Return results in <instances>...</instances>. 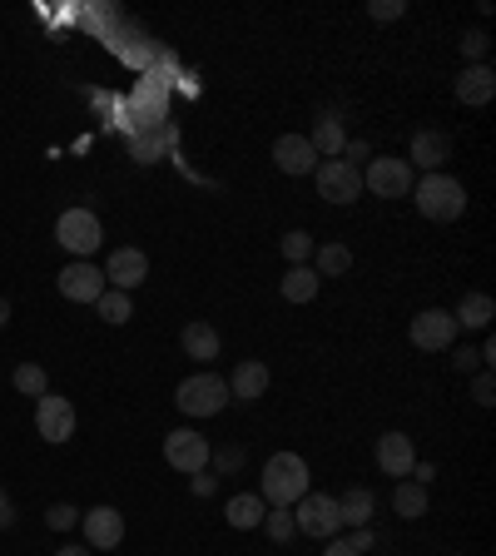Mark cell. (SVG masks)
<instances>
[{"label": "cell", "instance_id": "1", "mask_svg": "<svg viewBox=\"0 0 496 556\" xmlns=\"http://www.w3.org/2000/svg\"><path fill=\"white\" fill-rule=\"evenodd\" d=\"M412 199H417L422 219H432V224H457L467 214V189L452 174H422L412 184Z\"/></svg>", "mask_w": 496, "mask_h": 556}, {"label": "cell", "instance_id": "2", "mask_svg": "<svg viewBox=\"0 0 496 556\" xmlns=\"http://www.w3.org/2000/svg\"><path fill=\"white\" fill-rule=\"evenodd\" d=\"M263 507H293L298 497H308V462L298 452H273L263 462Z\"/></svg>", "mask_w": 496, "mask_h": 556}, {"label": "cell", "instance_id": "3", "mask_svg": "<svg viewBox=\"0 0 496 556\" xmlns=\"http://www.w3.org/2000/svg\"><path fill=\"white\" fill-rule=\"evenodd\" d=\"M293 522H298L303 537H313V542H333V537L343 532L338 497H328V492H308V497H298V502H293Z\"/></svg>", "mask_w": 496, "mask_h": 556}, {"label": "cell", "instance_id": "4", "mask_svg": "<svg viewBox=\"0 0 496 556\" xmlns=\"http://www.w3.org/2000/svg\"><path fill=\"white\" fill-rule=\"evenodd\" d=\"M174 403H179V413L189 417H214L229 408V383L219 373H194V378H184L174 388Z\"/></svg>", "mask_w": 496, "mask_h": 556}, {"label": "cell", "instance_id": "5", "mask_svg": "<svg viewBox=\"0 0 496 556\" xmlns=\"http://www.w3.org/2000/svg\"><path fill=\"white\" fill-rule=\"evenodd\" d=\"M55 244H60L65 254H75V259H90V254L105 244V229H100V219H95L90 209H65L60 224H55Z\"/></svg>", "mask_w": 496, "mask_h": 556}, {"label": "cell", "instance_id": "6", "mask_svg": "<svg viewBox=\"0 0 496 556\" xmlns=\"http://www.w3.org/2000/svg\"><path fill=\"white\" fill-rule=\"evenodd\" d=\"M412 184H417L412 164H407V159H392V154H377V159H368V169H363V189H372L377 199H407Z\"/></svg>", "mask_w": 496, "mask_h": 556}, {"label": "cell", "instance_id": "7", "mask_svg": "<svg viewBox=\"0 0 496 556\" xmlns=\"http://www.w3.org/2000/svg\"><path fill=\"white\" fill-rule=\"evenodd\" d=\"M313 184H318V199H328V204H353V199L363 194V169H353V164H343V159H318Z\"/></svg>", "mask_w": 496, "mask_h": 556}, {"label": "cell", "instance_id": "8", "mask_svg": "<svg viewBox=\"0 0 496 556\" xmlns=\"http://www.w3.org/2000/svg\"><path fill=\"white\" fill-rule=\"evenodd\" d=\"M209 437L204 432H194V427H174L169 437H164V462L174 467V472H184V477H194V472H204L209 467Z\"/></svg>", "mask_w": 496, "mask_h": 556}, {"label": "cell", "instance_id": "9", "mask_svg": "<svg viewBox=\"0 0 496 556\" xmlns=\"http://www.w3.org/2000/svg\"><path fill=\"white\" fill-rule=\"evenodd\" d=\"M407 333H412V348H422V353H447V348L457 343V318H452L447 308H422Z\"/></svg>", "mask_w": 496, "mask_h": 556}, {"label": "cell", "instance_id": "10", "mask_svg": "<svg viewBox=\"0 0 496 556\" xmlns=\"http://www.w3.org/2000/svg\"><path fill=\"white\" fill-rule=\"evenodd\" d=\"M75 427H80V417L70 408V398H60V393L35 398V432H40L45 442H70Z\"/></svg>", "mask_w": 496, "mask_h": 556}, {"label": "cell", "instance_id": "11", "mask_svg": "<svg viewBox=\"0 0 496 556\" xmlns=\"http://www.w3.org/2000/svg\"><path fill=\"white\" fill-rule=\"evenodd\" d=\"M55 288H60L70 303H95L110 283H105V269H95L90 259H75V264H65V269H60Z\"/></svg>", "mask_w": 496, "mask_h": 556}, {"label": "cell", "instance_id": "12", "mask_svg": "<svg viewBox=\"0 0 496 556\" xmlns=\"http://www.w3.org/2000/svg\"><path fill=\"white\" fill-rule=\"evenodd\" d=\"M80 527H85V547H90V552H115L124 542V517L115 507L80 512Z\"/></svg>", "mask_w": 496, "mask_h": 556}, {"label": "cell", "instance_id": "13", "mask_svg": "<svg viewBox=\"0 0 496 556\" xmlns=\"http://www.w3.org/2000/svg\"><path fill=\"white\" fill-rule=\"evenodd\" d=\"M144 278H149V254H144V249L124 244V249L110 254V264H105V283H110V288L129 293V288H139Z\"/></svg>", "mask_w": 496, "mask_h": 556}, {"label": "cell", "instance_id": "14", "mask_svg": "<svg viewBox=\"0 0 496 556\" xmlns=\"http://www.w3.org/2000/svg\"><path fill=\"white\" fill-rule=\"evenodd\" d=\"M412 462H417V447H412L407 432H382V437H377V467H382L387 477H407Z\"/></svg>", "mask_w": 496, "mask_h": 556}, {"label": "cell", "instance_id": "15", "mask_svg": "<svg viewBox=\"0 0 496 556\" xmlns=\"http://www.w3.org/2000/svg\"><path fill=\"white\" fill-rule=\"evenodd\" d=\"M273 164H278L283 174H313V169H318V154H313L308 135H278L273 139Z\"/></svg>", "mask_w": 496, "mask_h": 556}, {"label": "cell", "instance_id": "16", "mask_svg": "<svg viewBox=\"0 0 496 556\" xmlns=\"http://www.w3.org/2000/svg\"><path fill=\"white\" fill-rule=\"evenodd\" d=\"M229 398H239V403H258L263 393H268V363L263 358H244L229 378Z\"/></svg>", "mask_w": 496, "mask_h": 556}, {"label": "cell", "instance_id": "17", "mask_svg": "<svg viewBox=\"0 0 496 556\" xmlns=\"http://www.w3.org/2000/svg\"><path fill=\"white\" fill-rule=\"evenodd\" d=\"M452 159V139L442 135V130H417L412 135V154H407V164H422L427 174H442V164Z\"/></svg>", "mask_w": 496, "mask_h": 556}, {"label": "cell", "instance_id": "18", "mask_svg": "<svg viewBox=\"0 0 496 556\" xmlns=\"http://www.w3.org/2000/svg\"><path fill=\"white\" fill-rule=\"evenodd\" d=\"M457 100L462 105H492L496 100V70L492 65H467L462 75H457Z\"/></svg>", "mask_w": 496, "mask_h": 556}, {"label": "cell", "instance_id": "19", "mask_svg": "<svg viewBox=\"0 0 496 556\" xmlns=\"http://www.w3.org/2000/svg\"><path fill=\"white\" fill-rule=\"evenodd\" d=\"M308 144H313V154H318V159H338V154H343V144H348L343 115L323 110V115L313 120V135H308Z\"/></svg>", "mask_w": 496, "mask_h": 556}, {"label": "cell", "instance_id": "20", "mask_svg": "<svg viewBox=\"0 0 496 556\" xmlns=\"http://www.w3.org/2000/svg\"><path fill=\"white\" fill-rule=\"evenodd\" d=\"M179 343H184V353H189L194 363H214V358H219V348H224V343H219V328H214V323H204V318H199V323H189V328L179 333Z\"/></svg>", "mask_w": 496, "mask_h": 556}, {"label": "cell", "instance_id": "21", "mask_svg": "<svg viewBox=\"0 0 496 556\" xmlns=\"http://www.w3.org/2000/svg\"><path fill=\"white\" fill-rule=\"evenodd\" d=\"M263 497L258 492H239V497H229V507H224V517H229V527L234 532H253V527H263Z\"/></svg>", "mask_w": 496, "mask_h": 556}, {"label": "cell", "instance_id": "22", "mask_svg": "<svg viewBox=\"0 0 496 556\" xmlns=\"http://www.w3.org/2000/svg\"><path fill=\"white\" fill-rule=\"evenodd\" d=\"M318 288H323V278L313 274L308 264H293V269L283 274V283H278V293H283L288 303H313V298H318Z\"/></svg>", "mask_w": 496, "mask_h": 556}, {"label": "cell", "instance_id": "23", "mask_svg": "<svg viewBox=\"0 0 496 556\" xmlns=\"http://www.w3.org/2000/svg\"><path fill=\"white\" fill-rule=\"evenodd\" d=\"M457 328H492L496 318V303L492 293H462V303H457Z\"/></svg>", "mask_w": 496, "mask_h": 556}, {"label": "cell", "instance_id": "24", "mask_svg": "<svg viewBox=\"0 0 496 556\" xmlns=\"http://www.w3.org/2000/svg\"><path fill=\"white\" fill-rule=\"evenodd\" d=\"M338 512H343V527H368L372 512H377V497L368 487H348V497H338Z\"/></svg>", "mask_w": 496, "mask_h": 556}, {"label": "cell", "instance_id": "25", "mask_svg": "<svg viewBox=\"0 0 496 556\" xmlns=\"http://www.w3.org/2000/svg\"><path fill=\"white\" fill-rule=\"evenodd\" d=\"M353 269V249L348 244H318L313 249V274L318 278H338Z\"/></svg>", "mask_w": 496, "mask_h": 556}, {"label": "cell", "instance_id": "26", "mask_svg": "<svg viewBox=\"0 0 496 556\" xmlns=\"http://www.w3.org/2000/svg\"><path fill=\"white\" fill-rule=\"evenodd\" d=\"M392 512H397V517H407V522H412V517H427V487H422V482H412V477H402V482H397V492H392Z\"/></svg>", "mask_w": 496, "mask_h": 556}, {"label": "cell", "instance_id": "27", "mask_svg": "<svg viewBox=\"0 0 496 556\" xmlns=\"http://www.w3.org/2000/svg\"><path fill=\"white\" fill-rule=\"evenodd\" d=\"M95 313H100L105 323H115V328H120V323L134 318V303H129V293H120V288H105V293L95 298Z\"/></svg>", "mask_w": 496, "mask_h": 556}, {"label": "cell", "instance_id": "28", "mask_svg": "<svg viewBox=\"0 0 496 556\" xmlns=\"http://www.w3.org/2000/svg\"><path fill=\"white\" fill-rule=\"evenodd\" d=\"M10 383H15V393H25V398H45V393H50V378H45L40 363H20Z\"/></svg>", "mask_w": 496, "mask_h": 556}, {"label": "cell", "instance_id": "29", "mask_svg": "<svg viewBox=\"0 0 496 556\" xmlns=\"http://www.w3.org/2000/svg\"><path fill=\"white\" fill-rule=\"evenodd\" d=\"M263 527H268V542H293L298 537V522H293V507H268L263 512Z\"/></svg>", "mask_w": 496, "mask_h": 556}, {"label": "cell", "instance_id": "30", "mask_svg": "<svg viewBox=\"0 0 496 556\" xmlns=\"http://www.w3.org/2000/svg\"><path fill=\"white\" fill-rule=\"evenodd\" d=\"M278 249H283V259H288V264H308L318 244L308 239V229H288V234L278 239Z\"/></svg>", "mask_w": 496, "mask_h": 556}, {"label": "cell", "instance_id": "31", "mask_svg": "<svg viewBox=\"0 0 496 556\" xmlns=\"http://www.w3.org/2000/svg\"><path fill=\"white\" fill-rule=\"evenodd\" d=\"M45 527H50V532H70V527H80V507H70V502H55V507L45 512Z\"/></svg>", "mask_w": 496, "mask_h": 556}, {"label": "cell", "instance_id": "32", "mask_svg": "<svg viewBox=\"0 0 496 556\" xmlns=\"http://www.w3.org/2000/svg\"><path fill=\"white\" fill-rule=\"evenodd\" d=\"M487 50H492V35H487V30H467V35H462V55H467L472 65H482Z\"/></svg>", "mask_w": 496, "mask_h": 556}, {"label": "cell", "instance_id": "33", "mask_svg": "<svg viewBox=\"0 0 496 556\" xmlns=\"http://www.w3.org/2000/svg\"><path fill=\"white\" fill-rule=\"evenodd\" d=\"M209 462L229 477V472H239V467H244V447H219V452H209Z\"/></svg>", "mask_w": 496, "mask_h": 556}, {"label": "cell", "instance_id": "34", "mask_svg": "<svg viewBox=\"0 0 496 556\" xmlns=\"http://www.w3.org/2000/svg\"><path fill=\"white\" fill-rule=\"evenodd\" d=\"M368 15L372 20H402V15H407V0H372Z\"/></svg>", "mask_w": 496, "mask_h": 556}, {"label": "cell", "instance_id": "35", "mask_svg": "<svg viewBox=\"0 0 496 556\" xmlns=\"http://www.w3.org/2000/svg\"><path fill=\"white\" fill-rule=\"evenodd\" d=\"M338 159H343V164H353V169H358V164H368V159H372V144H368V139H348V144H343V154H338Z\"/></svg>", "mask_w": 496, "mask_h": 556}, {"label": "cell", "instance_id": "36", "mask_svg": "<svg viewBox=\"0 0 496 556\" xmlns=\"http://www.w3.org/2000/svg\"><path fill=\"white\" fill-rule=\"evenodd\" d=\"M472 398H477V408H492V403H496L492 373H477V378H472Z\"/></svg>", "mask_w": 496, "mask_h": 556}, {"label": "cell", "instance_id": "37", "mask_svg": "<svg viewBox=\"0 0 496 556\" xmlns=\"http://www.w3.org/2000/svg\"><path fill=\"white\" fill-rule=\"evenodd\" d=\"M348 547L358 556L372 552V547H377V532H372V527H348Z\"/></svg>", "mask_w": 496, "mask_h": 556}, {"label": "cell", "instance_id": "38", "mask_svg": "<svg viewBox=\"0 0 496 556\" xmlns=\"http://www.w3.org/2000/svg\"><path fill=\"white\" fill-rule=\"evenodd\" d=\"M189 487H194V497H214V492H219V482H214L209 472H194V482H189Z\"/></svg>", "mask_w": 496, "mask_h": 556}, {"label": "cell", "instance_id": "39", "mask_svg": "<svg viewBox=\"0 0 496 556\" xmlns=\"http://www.w3.org/2000/svg\"><path fill=\"white\" fill-rule=\"evenodd\" d=\"M412 482H422V487H432V477H437V467L432 462H412V472H407Z\"/></svg>", "mask_w": 496, "mask_h": 556}, {"label": "cell", "instance_id": "40", "mask_svg": "<svg viewBox=\"0 0 496 556\" xmlns=\"http://www.w3.org/2000/svg\"><path fill=\"white\" fill-rule=\"evenodd\" d=\"M452 363H457V373H472V368H477V353H472V348H457Z\"/></svg>", "mask_w": 496, "mask_h": 556}, {"label": "cell", "instance_id": "41", "mask_svg": "<svg viewBox=\"0 0 496 556\" xmlns=\"http://www.w3.org/2000/svg\"><path fill=\"white\" fill-rule=\"evenodd\" d=\"M5 527H15V502L0 492V532H5Z\"/></svg>", "mask_w": 496, "mask_h": 556}, {"label": "cell", "instance_id": "42", "mask_svg": "<svg viewBox=\"0 0 496 556\" xmlns=\"http://www.w3.org/2000/svg\"><path fill=\"white\" fill-rule=\"evenodd\" d=\"M323 556H358V552L348 547V537H333V542H328V552H323Z\"/></svg>", "mask_w": 496, "mask_h": 556}, {"label": "cell", "instance_id": "43", "mask_svg": "<svg viewBox=\"0 0 496 556\" xmlns=\"http://www.w3.org/2000/svg\"><path fill=\"white\" fill-rule=\"evenodd\" d=\"M5 323H10V298L0 293V328H5Z\"/></svg>", "mask_w": 496, "mask_h": 556}, {"label": "cell", "instance_id": "44", "mask_svg": "<svg viewBox=\"0 0 496 556\" xmlns=\"http://www.w3.org/2000/svg\"><path fill=\"white\" fill-rule=\"evenodd\" d=\"M55 556H90V547H60Z\"/></svg>", "mask_w": 496, "mask_h": 556}]
</instances>
